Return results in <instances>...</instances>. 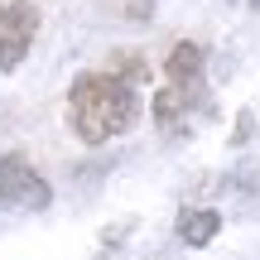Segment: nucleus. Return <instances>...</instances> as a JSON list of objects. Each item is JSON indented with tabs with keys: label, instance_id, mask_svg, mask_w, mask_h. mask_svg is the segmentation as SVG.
<instances>
[{
	"label": "nucleus",
	"instance_id": "obj_1",
	"mask_svg": "<svg viewBox=\"0 0 260 260\" xmlns=\"http://www.w3.org/2000/svg\"><path fill=\"white\" fill-rule=\"evenodd\" d=\"M140 96L135 87L111 73H82L68 92V125L77 130L82 145H106V140L135 130L140 121Z\"/></svg>",
	"mask_w": 260,
	"mask_h": 260
},
{
	"label": "nucleus",
	"instance_id": "obj_2",
	"mask_svg": "<svg viewBox=\"0 0 260 260\" xmlns=\"http://www.w3.org/2000/svg\"><path fill=\"white\" fill-rule=\"evenodd\" d=\"M0 203L24 207V212H44L53 203V188L24 154H5L0 159Z\"/></svg>",
	"mask_w": 260,
	"mask_h": 260
},
{
	"label": "nucleus",
	"instance_id": "obj_3",
	"mask_svg": "<svg viewBox=\"0 0 260 260\" xmlns=\"http://www.w3.org/2000/svg\"><path fill=\"white\" fill-rule=\"evenodd\" d=\"M34 34H39L34 0H10V5H0V73H15L29 58Z\"/></svg>",
	"mask_w": 260,
	"mask_h": 260
},
{
	"label": "nucleus",
	"instance_id": "obj_4",
	"mask_svg": "<svg viewBox=\"0 0 260 260\" xmlns=\"http://www.w3.org/2000/svg\"><path fill=\"white\" fill-rule=\"evenodd\" d=\"M164 77L169 87H188V92H203V48L193 39H178L164 58Z\"/></svg>",
	"mask_w": 260,
	"mask_h": 260
},
{
	"label": "nucleus",
	"instance_id": "obj_5",
	"mask_svg": "<svg viewBox=\"0 0 260 260\" xmlns=\"http://www.w3.org/2000/svg\"><path fill=\"white\" fill-rule=\"evenodd\" d=\"M193 96L188 87H164V92H154V102H149V111H154V125L164 130V135H183L188 130V111H193Z\"/></svg>",
	"mask_w": 260,
	"mask_h": 260
},
{
	"label": "nucleus",
	"instance_id": "obj_6",
	"mask_svg": "<svg viewBox=\"0 0 260 260\" xmlns=\"http://www.w3.org/2000/svg\"><path fill=\"white\" fill-rule=\"evenodd\" d=\"M217 232H222V212H212V207H193V212L178 217V236L188 246H207Z\"/></svg>",
	"mask_w": 260,
	"mask_h": 260
},
{
	"label": "nucleus",
	"instance_id": "obj_7",
	"mask_svg": "<svg viewBox=\"0 0 260 260\" xmlns=\"http://www.w3.org/2000/svg\"><path fill=\"white\" fill-rule=\"evenodd\" d=\"M106 73L135 87V82H145V77H149V63H145L140 53H130V48H121V53H111V63H106Z\"/></svg>",
	"mask_w": 260,
	"mask_h": 260
}]
</instances>
